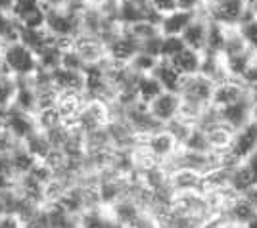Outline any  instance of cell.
<instances>
[{"label":"cell","instance_id":"3957f363","mask_svg":"<svg viewBox=\"0 0 257 228\" xmlns=\"http://www.w3.org/2000/svg\"><path fill=\"white\" fill-rule=\"evenodd\" d=\"M205 14L209 20L221 23L228 29H234L249 14V4L246 0H223L217 4H207Z\"/></svg>","mask_w":257,"mask_h":228},{"label":"cell","instance_id":"1f68e13d","mask_svg":"<svg viewBox=\"0 0 257 228\" xmlns=\"http://www.w3.org/2000/svg\"><path fill=\"white\" fill-rule=\"evenodd\" d=\"M0 52H2V44H0Z\"/></svg>","mask_w":257,"mask_h":228},{"label":"cell","instance_id":"8992f818","mask_svg":"<svg viewBox=\"0 0 257 228\" xmlns=\"http://www.w3.org/2000/svg\"><path fill=\"white\" fill-rule=\"evenodd\" d=\"M251 104H253V96H247L236 100L232 104H226L217 108V117L221 123H225L226 127H230L232 130L242 129L244 125H247L251 121Z\"/></svg>","mask_w":257,"mask_h":228},{"label":"cell","instance_id":"d6986e66","mask_svg":"<svg viewBox=\"0 0 257 228\" xmlns=\"http://www.w3.org/2000/svg\"><path fill=\"white\" fill-rule=\"evenodd\" d=\"M160 46H161V35H154V37H148L144 41H140V52H146V54L154 56L160 60Z\"/></svg>","mask_w":257,"mask_h":228},{"label":"cell","instance_id":"4fadbf2b","mask_svg":"<svg viewBox=\"0 0 257 228\" xmlns=\"http://www.w3.org/2000/svg\"><path fill=\"white\" fill-rule=\"evenodd\" d=\"M226 35H228V27H225V25H221V23H217L207 18V37H205L204 54L221 56L226 43Z\"/></svg>","mask_w":257,"mask_h":228},{"label":"cell","instance_id":"ac0fdd59","mask_svg":"<svg viewBox=\"0 0 257 228\" xmlns=\"http://www.w3.org/2000/svg\"><path fill=\"white\" fill-rule=\"evenodd\" d=\"M186 44L179 35H161V46H160V60H171L173 56H177Z\"/></svg>","mask_w":257,"mask_h":228},{"label":"cell","instance_id":"9a60e30c","mask_svg":"<svg viewBox=\"0 0 257 228\" xmlns=\"http://www.w3.org/2000/svg\"><path fill=\"white\" fill-rule=\"evenodd\" d=\"M18 35H20V25L14 20L10 10L0 8V44L4 46V44L18 41Z\"/></svg>","mask_w":257,"mask_h":228},{"label":"cell","instance_id":"7402d4cb","mask_svg":"<svg viewBox=\"0 0 257 228\" xmlns=\"http://www.w3.org/2000/svg\"><path fill=\"white\" fill-rule=\"evenodd\" d=\"M148 2H150V6L158 16H163V14L177 8V0H148Z\"/></svg>","mask_w":257,"mask_h":228},{"label":"cell","instance_id":"7c38bea8","mask_svg":"<svg viewBox=\"0 0 257 228\" xmlns=\"http://www.w3.org/2000/svg\"><path fill=\"white\" fill-rule=\"evenodd\" d=\"M167 62H171L173 67H175L182 77L196 75V73H200V67H202V52L184 46L179 54L173 56L171 60H167Z\"/></svg>","mask_w":257,"mask_h":228},{"label":"cell","instance_id":"603a6c76","mask_svg":"<svg viewBox=\"0 0 257 228\" xmlns=\"http://www.w3.org/2000/svg\"><path fill=\"white\" fill-rule=\"evenodd\" d=\"M240 195H242L246 201H249V205L257 211V182H255V184H251L249 188H246V190H244Z\"/></svg>","mask_w":257,"mask_h":228},{"label":"cell","instance_id":"277c9868","mask_svg":"<svg viewBox=\"0 0 257 228\" xmlns=\"http://www.w3.org/2000/svg\"><path fill=\"white\" fill-rule=\"evenodd\" d=\"M142 146L161 163V167L165 163L171 161L173 157H175V153L181 150V144L177 142V138L165 127H161V129L142 136Z\"/></svg>","mask_w":257,"mask_h":228},{"label":"cell","instance_id":"5b68a950","mask_svg":"<svg viewBox=\"0 0 257 228\" xmlns=\"http://www.w3.org/2000/svg\"><path fill=\"white\" fill-rule=\"evenodd\" d=\"M10 14L20 27L25 29H43L44 27V8L43 0H14Z\"/></svg>","mask_w":257,"mask_h":228},{"label":"cell","instance_id":"52a82bcc","mask_svg":"<svg viewBox=\"0 0 257 228\" xmlns=\"http://www.w3.org/2000/svg\"><path fill=\"white\" fill-rule=\"evenodd\" d=\"M181 106L182 100L179 92L163 90L161 94H158L148 104V111L160 125H167V123H171L173 119H177L181 115Z\"/></svg>","mask_w":257,"mask_h":228},{"label":"cell","instance_id":"5bb4252c","mask_svg":"<svg viewBox=\"0 0 257 228\" xmlns=\"http://www.w3.org/2000/svg\"><path fill=\"white\" fill-rule=\"evenodd\" d=\"M161 92H163V88H161L160 81L152 75V73L137 77V81H135V96H137L139 102L148 106L152 100L158 96V94H161Z\"/></svg>","mask_w":257,"mask_h":228},{"label":"cell","instance_id":"f1b7e54d","mask_svg":"<svg viewBox=\"0 0 257 228\" xmlns=\"http://www.w3.org/2000/svg\"><path fill=\"white\" fill-rule=\"evenodd\" d=\"M217 2H223V0H207V4H217Z\"/></svg>","mask_w":257,"mask_h":228},{"label":"cell","instance_id":"44dd1931","mask_svg":"<svg viewBox=\"0 0 257 228\" xmlns=\"http://www.w3.org/2000/svg\"><path fill=\"white\" fill-rule=\"evenodd\" d=\"M240 81H242L247 88L253 87V85L257 83V56L249 62V65H247L246 71H244V75L240 77Z\"/></svg>","mask_w":257,"mask_h":228},{"label":"cell","instance_id":"4316f807","mask_svg":"<svg viewBox=\"0 0 257 228\" xmlns=\"http://www.w3.org/2000/svg\"><path fill=\"white\" fill-rule=\"evenodd\" d=\"M249 14H251V18L257 20V0H253V2L249 4Z\"/></svg>","mask_w":257,"mask_h":228},{"label":"cell","instance_id":"d4e9b609","mask_svg":"<svg viewBox=\"0 0 257 228\" xmlns=\"http://www.w3.org/2000/svg\"><path fill=\"white\" fill-rule=\"evenodd\" d=\"M251 121L257 123V98H253V104H251Z\"/></svg>","mask_w":257,"mask_h":228},{"label":"cell","instance_id":"ba28073f","mask_svg":"<svg viewBox=\"0 0 257 228\" xmlns=\"http://www.w3.org/2000/svg\"><path fill=\"white\" fill-rule=\"evenodd\" d=\"M247 94H251V92H249V88H247L240 79L226 77V79H223V81L215 83L213 96H211V106L221 108V106L232 104V102L247 96Z\"/></svg>","mask_w":257,"mask_h":228},{"label":"cell","instance_id":"7a4b0ae2","mask_svg":"<svg viewBox=\"0 0 257 228\" xmlns=\"http://www.w3.org/2000/svg\"><path fill=\"white\" fill-rule=\"evenodd\" d=\"M44 29L52 35L56 41H75L81 35V14L69 10L65 6L46 8Z\"/></svg>","mask_w":257,"mask_h":228},{"label":"cell","instance_id":"6da1fadb","mask_svg":"<svg viewBox=\"0 0 257 228\" xmlns=\"http://www.w3.org/2000/svg\"><path fill=\"white\" fill-rule=\"evenodd\" d=\"M0 64L6 69V73L14 75L16 79H25V77L33 75L37 69H41L37 54L22 41H14V43L2 46Z\"/></svg>","mask_w":257,"mask_h":228},{"label":"cell","instance_id":"f546056e","mask_svg":"<svg viewBox=\"0 0 257 228\" xmlns=\"http://www.w3.org/2000/svg\"><path fill=\"white\" fill-rule=\"evenodd\" d=\"M4 215V207H2V201H0V217Z\"/></svg>","mask_w":257,"mask_h":228},{"label":"cell","instance_id":"83f0119b","mask_svg":"<svg viewBox=\"0 0 257 228\" xmlns=\"http://www.w3.org/2000/svg\"><path fill=\"white\" fill-rule=\"evenodd\" d=\"M249 92H251V96L257 98V83L253 85V87H249Z\"/></svg>","mask_w":257,"mask_h":228},{"label":"cell","instance_id":"cb8c5ba5","mask_svg":"<svg viewBox=\"0 0 257 228\" xmlns=\"http://www.w3.org/2000/svg\"><path fill=\"white\" fill-rule=\"evenodd\" d=\"M0 228H23L20 218L16 215H2L0 217Z\"/></svg>","mask_w":257,"mask_h":228},{"label":"cell","instance_id":"9c48e42d","mask_svg":"<svg viewBox=\"0 0 257 228\" xmlns=\"http://www.w3.org/2000/svg\"><path fill=\"white\" fill-rule=\"evenodd\" d=\"M196 16H198V12L181 10V8H175V10L163 14V16H160V22H158L160 35H163V37H167V35H179L181 37L182 31L190 25V22H192Z\"/></svg>","mask_w":257,"mask_h":228},{"label":"cell","instance_id":"ffe728a7","mask_svg":"<svg viewBox=\"0 0 257 228\" xmlns=\"http://www.w3.org/2000/svg\"><path fill=\"white\" fill-rule=\"evenodd\" d=\"M177 8L202 14L207 8V0H177Z\"/></svg>","mask_w":257,"mask_h":228},{"label":"cell","instance_id":"30bf717a","mask_svg":"<svg viewBox=\"0 0 257 228\" xmlns=\"http://www.w3.org/2000/svg\"><path fill=\"white\" fill-rule=\"evenodd\" d=\"M205 37H207V16L205 12L198 14L194 18L190 25L182 31L181 39L184 41V44L192 50H198V52H204L205 48Z\"/></svg>","mask_w":257,"mask_h":228},{"label":"cell","instance_id":"484cf974","mask_svg":"<svg viewBox=\"0 0 257 228\" xmlns=\"http://www.w3.org/2000/svg\"><path fill=\"white\" fill-rule=\"evenodd\" d=\"M88 6H102V4H106L109 0H85Z\"/></svg>","mask_w":257,"mask_h":228},{"label":"cell","instance_id":"4dcf8cb0","mask_svg":"<svg viewBox=\"0 0 257 228\" xmlns=\"http://www.w3.org/2000/svg\"><path fill=\"white\" fill-rule=\"evenodd\" d=\"M246 2H247V4H251V2H253V0H246Z\"/></svg>","mask_w":257,"mask_h":228},{"label":"cell","instance_id":"8fae6325","mask_svg":"<svg viewBox=\"0 0 257 228\" xmlns=\"http://www.w3.org/2000/svg\"><path fill=\"white\" fill-rule=\"evenodd\" d=\"M152 75L160 81L163 90H169V92H179L182 85V79H184L173 67L171 62H167V60H158V64L154 65V69H152Z\"/></svg>","mask_w":257,"mask_h":228},{"label":"cell","instance_id":"2e32d148","mask_svg":"<svg viewBox=\"0 0 257 228\" xmlns=\"http://www.w3.org/2000/svg\"><path fill=\"white\" fill-rule=\"evenodd\" d=\"M238 35L242 37V41L247 44V48L257 56V20L251 18V14H247L242 22L234 27Z\"/></svg>","mask_w":257,"mask_h":228},{"label":"cell","instance_id":"e0dca14e","mask_svg":"<svg viewBox=\"0 0 257 228\" xmlns=\"http://www.w3.org/2000/svg\"><path fill=\"white\" fill-rule=\"evenodd\" d=\"M156 64H158V58H154V56L139 50V52L127 62V67H128V71L135 73V75H146V73H152V69H154Z\"/></svg>","mask_w":257,"mask_h":228}]
</instances>
